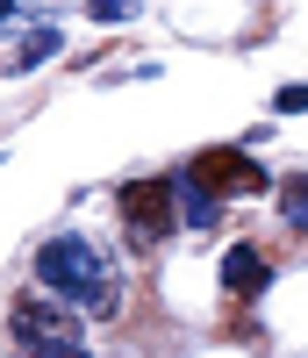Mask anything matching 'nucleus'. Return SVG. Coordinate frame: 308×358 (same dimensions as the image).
<instances>
[{"instance_id":"obj_6","label":"nucleus","mask_w":308,"mask_h":358,"mask_svg":"<svg viewBox=\"0 0 308 358\" xmlns=\"http://www.w3.org/2000/svg\"><path fill=\"white\" fill-rule=\"evenodd\" d=\"M43 57H57V29H29V36L15 43V57H8V72H36Z\"/></svg>"},{"instance_id":"obj_4","label":"nucleus","mask_w":308,"mask_h":358,"mask_svg":"<svg viewBox=\"0 0 308 358\" xmlns=\"http://www.w3.org/2000/svg\"><path fill=\"white\" fill-rule=\"evenodd\" d=\"M8 330L22 351H43V344H79V308H43V301H22L8 315Z\"/></svg>"},{"instance_id":"obj_5","label":"nucleus","mask_w":308,"mask_h":358,"mask_svg":"<svg viewBox=\"0 0 308 358\" xmlns=\"http://www.w3.org/2000/svg\"><path fill=\"white\" fill-rule=\"evenodd\" d=\"M265 280H272V265L258 258V244H230L223 251V287L230 294H265Z\"/></svg>"},{"instance_id":"obj_2","label":"nucleus","mask_w":308,"mask_h":358,"mask_svg":"<svg viewBox=\"0 0 308 358\" xmlns=\"http://www.w3.org/2000/svg\"><path fill=\"white\" fill-rule=\"evenodd\" d=\"M172 215H179V179H130L122 187V222H130L136 244L172 236Z\"/></svg>"},{"instance_id":"obj_3","label":"nucleus","mask_w":308,"mask_h":358,"mask_svg":"<svg viewBox=\"0 0 308 358\" xmlns=\"http://www.w3.org/2000/svg\"><path fill=\"white\" fill-rule=\"evenodd\" d=\"M187 179L194 187H208L215 201H244V194H265V172H258V158L251 151H201L194 165H187Z\"/></svg>"},{"instance_id":"obj_9","label":"nucleus","mask_w":308,"mask_h":358,"mask_svg":"<svg viewBox=\"0 0 308 358\" xmlns=\"http://www.w3.org/2000/svg\"><path fill=\"white\" fill-rule=\"evenodd\" d=\"M144 8V0H94V8H86V15H94V22H130Z\"/></svg>"},{"instance_id":"obj_7","label":"nucleus","mask_w":308,"mask_h":358,"mask_svg":"<svg viewBox=\"0 0 308 358\" xmlns=\"http://www.w3.org/2000/svg\"><path fill=\"white\" fill-rule=\"evenodd\" d=\"M179 215H187L194 229H208V222H215V194H208V187H194L187 172H179Z\"/></svg>"},{"instance_id":"obj_8","label":"nucleus","mask_w":308,"mask_h":358,"mask_svg":"<svg viewBox=\"0 0 308 358\" xmlns=\"http://www.w3.org/2000/svg\"><path fill=\"white\" fill-rule=\"evenodd\" d=\"M280 215H287V229L308 236V172H294L287 187H280Z\"/></svg>"},{"instance_id":"obj_10","label":"nucleus","mask_w":308,"mask_h":358,"mask_svg":"<svg viewBox=\"0 0 308 358\" xmlns=\"http://www.w3.org/2000/svg\"><path fill=\"white\" fill-rule=\"evenodd\" d=\"M272 108H280V115H308V86H280Z\"/></svg>"},{"instance_id":"obj_1","label":"nucleus","mask_w":308,"mask_h":358,"mask_svg":"<svg viewBox=\"0 0 308 358\" xmlns=\"http://www.w3.org/2000/svg\"><path fill=\"white\" fill-rule=\"evenodd\" d=\"M36 280L57 294V301H72L79 315H115L122 308V280L108 273V258L86 244V236H50V244L36 251Z\"/></svg>"}]
</instances>
